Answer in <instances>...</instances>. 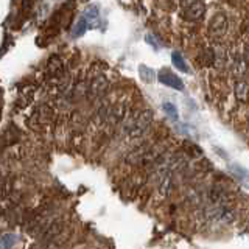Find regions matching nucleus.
<instances>
[{
  "label": "nucleus",
  "instance_id": "obj_15",
  "mask_svg": "<svg viewBox=\"0 0 249 249\" xmlns=\"http://www.w3.org/2000/svg\"><path fill=\"white\" fill-rule=\"evenodd\" d=\"M162 107H163V111L167 112V115L170 117V119H173L175 122H178V119H179V115H178V109H176V106H175L173 103H163V105H162Z\"/></svg>",
  "mask_w": 249,
  "mask_h": 249
},
{
  "label": "nucleus",
  "instance_id": "obj_10",
  "mask_svg": "<svg viewBox=\"0 0 249 249\" xmlns=\"http://www.w3.org/2000/svg\"><path fill=\"white\" fill-rule=\"evenodd\" d=\"M213 52H215V66L220 69L224 67L226 61H229L228 52L224 50V47H216V49H213Z\"/></svg>",
  "mask_w": 249,
  "mask_h": 249
},
{
  "label": "nucleus",
  "instance_id": "obj_13",
  "mask_svg": "<svg viewBox=\"0 0 249 249\" xmlns=\"http://www.w3.org/2000/svg\"><path fill=\"white\" fill-rule=\"evenodd\" d=\"M18 235H14V233H5L2 235V249H13L16 245H18Z\"/></svg>",
  "mask_w": 249,
  "mask_h": 249
},
{
  "label": "nucleus",
  "instance_id": "obj_6",
  "mask_svg": "<svg viewBox=\"0 0 249 249\" xmlns=\"http://www.w3.org/2000/svg\"><path fill=\"white\" fill-rule=\"evenodd\" d=\"M159 81L163 84V86H168V88H173L176 90H182L184 89V84L181 81V78L170 73V72H160L159 73Z\"/></svg>",
  "mask_w": 249,
  "mask_h": 249
},
{
  "label": "nucleus",
  "instance_id": "obj_2",
  "mask_svg": "<svg viewBox=\"0 0 249 249\" xmlns=\"http://www.w3.org/2000/svg\"><path fill=\"white\" fill-rule=\"evenodd\" d=\"M226 31H228V18L223 13L213 14L209 23V36L218 41L226 35Z\"/></svg>",
  "mask_w": 249,
  "mask_h": 249
},
{
  "label": "nucleus",
  "instance_id": "obj_9",
  "mask_svg": "<svg viewBox=\"0 0 249 249\" xmlns=\"http://www.w3.org/2000/svg\"><path fill=\"white\" fill-rule=\"evenodd\" d=\"M62 70H64L62 62L56 58L50 59L49 64H47V75H49L50 78H59L62 75Z\"/></svg>",
  "mask_w": 249,
  "mask_h": 249
},
{
  "label": "nucleus",
  "instance_id": "obj_4",
  "mask_svg": "<svg viewBox=\"0 0 249 249\" xmlns=\"http://www.w3.org/2000/svg\"><path fill=\"white\" fill-rule=\"evenodd\" d=\"M184 5V18L190 22H196L199 20L206 13V6L202 2H185Z\"/></svg>",
  "mask_w": 249,
  "mask_h": 249
},
{
  "label": "nucleus",
  "instance_id": "obj_11",
  "mask_svg": "<svg viewBox=\"0 0 249 249\" xmlns=\"http://www.w3.org/2000/svg\"><path fill=\"white\" fill-rule=\"evenodd\" d=\"M171 61H173V66L178 69V70H181V72H189V66L185 64V61L182 58V54L179 53V52H173L171 53Z\"/></svg>",
  "mask_w": 249,
  "mask_h": 249
},
{
  "label": "nucleus",
  "instance_id": "obj_1",
  "mask_svg": "<svg viewBox=\"0 0 249 249\" xmlns=\"http://www.w3.org/2000/svg\"><path fill=\"white\" fill-rule=\"evenodd\" d=\"M154 115L150 109H142L139 114L132 112L126 117L124 120V131L128 132V136L136 139V137H142L145 132L150 129L151 123H153Z\"/></svg>",
  "mask_w": 249,
  "mask_h": 249
},
{
  "label": "nucleus",
  "instance_id": "obj_12",
  "mask_svg": "<svg viewBox=\"0 0 249 249\" xmlns=\"http://www.w3.org/2000/svg\"><path fill=\"white\" fill-rule=\"evenodd\" d=\"M139 73H140V78L145 81V83H154L156 80V73L151 67H146V66H139Z\"/></svg>",
  "mask_w": 249,
  "mask_h": 249
},
{
  "label": "nucleus",
  "instance_id": "obj_8",
  "mask_svg": "<svg viewBox=\"0 0 249 249\" xmlns=\"http://www.w3.org/2000/svg\"><path fill=\"white\" fill-rule=\"evenodd\" d=\"M231 173L233 175V178H235L238 182L249 187V173L246 168H243L241 165H231Z\"/></svg>",
  "mask_w": 249,
  "mask_h": 249
},
{
  "label": "nucleus",
  "instance_id": "obj_5",
  "mask_svg": "<svg viewBox=\"0 0 249 249\" xmlns=\"http://www.w3.org/2000/svg\"><path fill=\"white\" fill-rule=\"evenodd\" d=\"M231 64H232V73L233 76L237 78V80H243V76L246 73V62L243 59V54L240 53H232L231 56Z\"/></svg>",
  "mask_w": 249,
  "mask_h": 249
},
{
  "label": "nucleus",
  "instance_id": "obj_3",
  "mask_svg": "<svg viewBox=\"0 0 249 249\" xmlns=\"http://www.w3.org/2000/svg\"><path fill=\"white\" fill-rule=\"evenodd\" d=\"M109 89V81L103 73H98L89 81V98L100 100Z\"/></svg>",
  "mask_w": 249,
  "mask_h": 249
},
{
  "label": "nucleus",
  "instance_id": "obj_16",
  "mask_svg": "<svg viewBox=\"0 0 249 249\" xmlns=\"http://www.w3.org/2000/svg\"><path fill=\"white\" fill-rule=\"evenodd\" d=\"M243 59L246 62V66L249 67V44L245 45V52H243Z\"/></svg>",
  "mask_w": 249,
  "mask_h": 249
},
{
  "label": "nucleus",
  "instance_id": "obj_17",
  "mask_svg": "<svg viewBox=\"0 0 249 249\" xmlns=\"http://www.w3.org/2000/svg\"><path fill=\"white\" fill-rule=\"evenodd\" d=\"M145 41H146L148 44H151V45L154 47V49H156V50H158V44H156V41H154V39H153V36H151V35H146V37H145Z\"/></svg>",
  "mask_w": 249,
  "mask_h": 249
},
{
  "label": "nucleus",
  "instance_id": "obj_14",
  "mask_svg": "<svg viewBox=\"0 0 249 249\" xmlns=\"http://www.w3.org/2000/svg\"><path fill=\"white\" fill-rule=\"evenodd\" d=\"M88 23H89V20L83 16V18L75 23V27H73V36H81V35H84L86 30H88V27H89Z\"/></svg>",
  "mask_w": 249,
  "mask_h": 249
},
{
  "label": "nucleus",
  "instance_id": "obj_7",
  "mask_svg": "<svg viewBox=\"0 0 249 249\" xmlns=\"http://www.w3.org/2000/svg\"><path fill=\"white\" fill-rule=\"evenodd\" d=\"M233 92H235V98L238 101H246L249 97V83L248 80H237L233 86Z\"/></svg>",
  "mask_w": 249,
  "mask_h": 249
}]
</instances>
